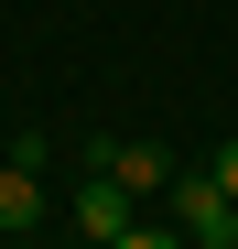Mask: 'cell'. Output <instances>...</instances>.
Segmentation results:
<instances>
[{
    "label": "cell",
    "mask_w": 238,
    "mask_h": 249,
    "mask_svg": "<svg viewBox=\"0 0 238 249\" xmlns=\"http://www.w3.org/2000/svg\"><path fill=\"white\" fill-rule=\"evenodd\" d=\"M163 217L195 238V249H238V195L206 174V162H195V174H184V162H173V184H163Z\"/></svg>",
    "instance_id": "6da1fadb"
},
{
    "label": "cell",
    "mask_w": 238,
    "mask_h": 249,
    "mask_svg": "<svg viewBox=\"0 0 238 249\" xmlns=\"http://www.w3.org/2000/svg\"><path fill=\"white\" fill-rule=\"evenodd\" d=\"M87 162H108V174L130 184V195H152V206H163V184H173V152L163 141H98Z\"/></svg>",
    "instance_id": "3957f363"
},
{
    "label": "cell",
    "mask_w": 238,
    "mask_h": 249,
    "mask_svg": "<svg viewBox=\"0 0 238 249\" xmlns=\"http://www.w3.org/2000/svg\"><path fill=\"white\" fill-rule=\"evenodd\" d=\"M108 249H195V238H184V228H173V217H163V228H141V217H130V228H119V238H108Z\"/></svg>",
    "instance_id": "5b68a950"
},
{
    "label": "cell",
    "mask_w": 238,
    "mask_h": 249,
    "mask_svg": "<svg viewBox=\"0 0 238 249\" xmlns=\"http://www.w3.org/2000/svg\"><path fill=\"white\" fill-rule=\"evenodd\" d=\"M206 174H217V184L238 195V141H217V162H206Z\"/></svg>",
    "instance_id": "8992f818"
},
{
    "label": "cell",
    "mask_w": 238,
    "mask_h": 249,
    "mask_svg": "<svg viewBox=\"0 0 238 249\" xmlns=\"http://www.w3.org/2000/svg\"><path fill=\"white\" fill-rule=\"evenodd\" d=\"M22 249H33V238H22Z\"/></svg>",
    "instance_id": "52a82bcc"
},
{
    "label": "cell",
    "mask_w": 238,
    "mask_h": 249,
    "mask_svg": "<svg viewBox=\"0 0 238 249\" xmlns=\"http://www.w3.org/2000/svg\"><path fill=\"white\" fill-rule=\"evenodd\" d=\"M44 174H33V162H0V228H11V238H33V228H44Z\"/></svg>",
    "instance_id": "277c9868"
},
{
    "label": "cell",
    "mask_w": 238,
    "mask_h": 249,
    "mask_svg": "<svg viewBox=\"0 0 238 249\" xmlns=\"http://www.w3.org/2000/svg\"><path fill=\"white\" fill-rule=\"evenodd\" d=\"M130 217H141V195H130V184H119V174H108V162H87V184H76V228H87V238L108 249L119 228H130Z\"/></svg>",
    "instance_id": "7a4b0ae2"
}]
</instances>
